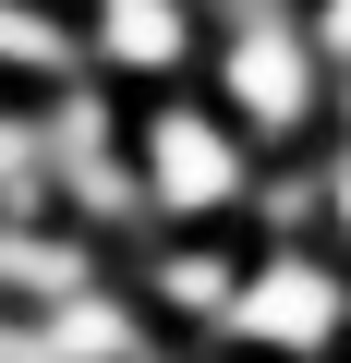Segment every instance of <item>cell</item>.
<instances>
[{"mask_svg":"<svg viewBox=\"0 0 351 363\" xmlns=\"http://www.w3.org/2000/svg\"><path fill=\"white\" fill-rule=\"evenodd\" d=\"M218 327L255 339V351H315V339H339V279H327L315 255H267V267L230 291Z\"/></svg>","mask_w":351,"mask_h":363,"instance_id":"obj_3","label":"cell"},{"mask_svg":"<svg viewBox=\"0 0 351 363\" xmlns=\"http://www.w3.org/2000/svg\"><path fill=\"white\" fill-rule=\"evenodd\" d=\"M218 97L243 133H303L315 121V37L291 13H243L230 49H218Z\"/></svg>","mask_w":351,"mask_h":363,"instance_id":"obj_2","label":"cell"},{"mask_svg":"<svg viewBox=\"0 0 351 363\" xmlns=\"http://www.w3.org/2000/svg\"><path fill=\"white\" fill-rule=\"evenodd\" d=\"M327 218L351 230V145H339V169H327Z\"/></svg>","mask_w":351,"mask_h":363,"instance_id":"obj_9","label":"cell"},{"mask_svg":"<svg viewBox=\"0 0 351 363\" xmlns=\"http://www.w3.org/2000/svg\"><path fill=\"white\" fill-rule=\"evenodd\" d=\"M0 291H25V303H85L97 291V255L73 230H0Z\"/></svg>","mask_w":351,"mask_h":363,"instance_id":"obj_5","label":"cell"},{"mask_svg":"<svg viewBox=\"0 0 351 363\" xmlns=\"http://www.w3.org/2000/svg\"><path fill=\"white\" fill-rule=\"evenodd\" d=\"M0 61L61 73V61H85V49H73V25H61V13H25V0H0Z\"/></svg>","mask_w":351,"mask_h":363,"instance_id":"obj_6","label":"cell"},{"mask_svg":"<svg viewBox=\"0 0 351 363\" xmlns=\"http://www.w3.org/2000/svg\"><path fill=\"white\" fill-rule=\"evenodd\" d=\"M85 61H109V73H182L194 61V13L182 0H97Z\"/></svg>","mask_w":351,"mask_h":363,"instance_id":"obj_4","label":"cell"},{"mask_svg":"<svg viewBox=\"0 0 351 363\" xmlns=\"http://www.w3.org/2000/svg\"><path fill=\"white\" fill-rule=\"evenodd\" d=\"M315 49H339V61H351V0H327V13H315Z\"/></svg>","mask_w":351,"mask_h":363,"instance_id":"obj_8","label":"cell"},{"mask_svg":"<svg viewBox=\"0 0 351 363\" xmlns=\"http://www.w3.org/2000/svg\"><path fill=\"white\" fill-rule=\"evenodd\" d=\"M133 169H145V206L157 218H218L255 194V157H243V121L194 109V97H169L133 121Z\"/></svg>","mask_w":351,"mask_h":363,"instance_id":"obj_1","label":"cell"},{"mask_svg":"<svg viewBox=\"0 0 351 363\" xmlns=\"http://www.w3.org/2000/svg\"><path fill=\"white\" fill-rule=\"evenodd\" d=\"M157 303H169V315H230V267L182 242V255H169V267H157Z\"/></svg>","mask_w":351,"mask_h":363,"instance_id":"obj_7","label":"cell"}]
</instances>
